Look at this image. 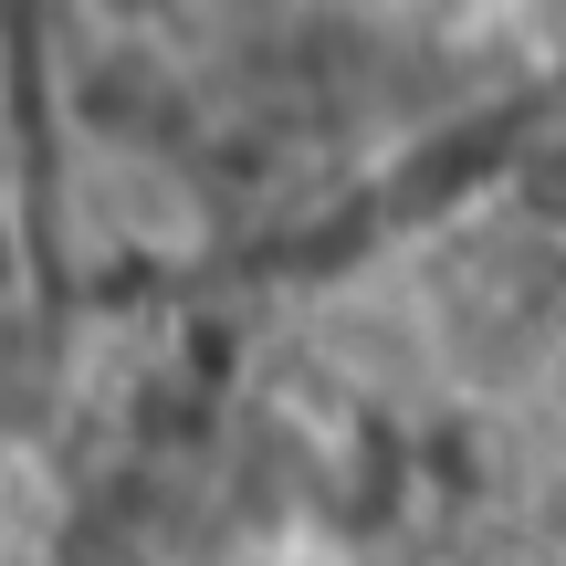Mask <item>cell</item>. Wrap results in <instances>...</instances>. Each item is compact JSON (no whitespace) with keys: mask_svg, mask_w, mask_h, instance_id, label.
<instances>
[{"mask_svg":"<svg viewBox=\"0 0 566 566\" xmlns=\"http://www.w3.org/2000/svg\"><path fill=\"white\" fill-rule=\"evenodd\" d=\"M42 535H53V483L21 451H0V566H32Z\"/></svg>","mask_w":566,"mask_h":566,"instance_id":"2","label":"cell"},{"mask_svg":"<svg viewBox=\"0 0 566 566\" xmlns=\"http://www.w3.org/2000/svg\"><path fill=\"white\" fill-rule=\"evenodd\" d=\"M63 210H74L95 242L137 252V263H189L210 242V200L168 147H137V137H95L63 179Z\"/></svg>","mask_w":566,"mask_h":566,"instance_id":"1","label":"cell"}]
</instances>
